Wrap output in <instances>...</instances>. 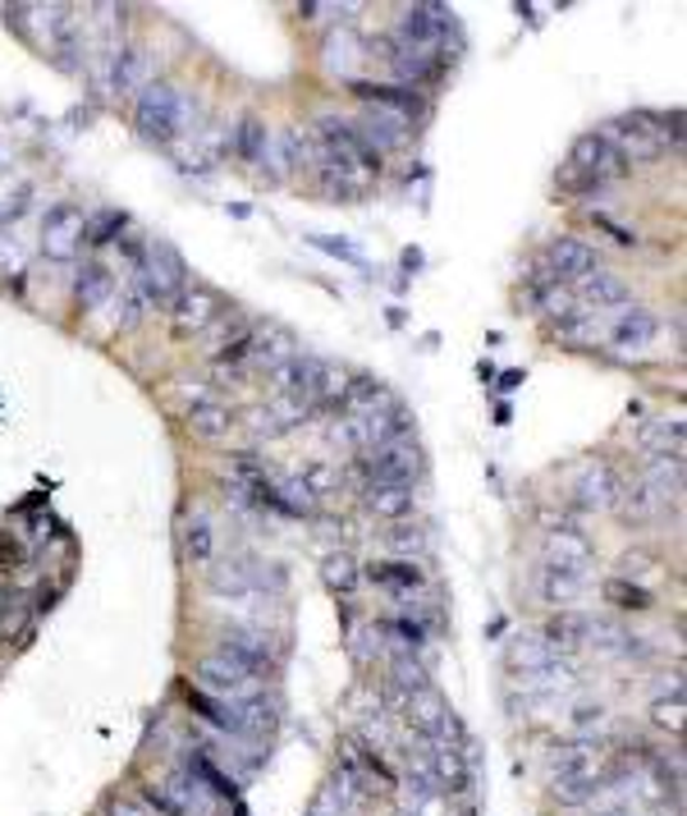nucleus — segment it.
<instances>
[{
  "label": "nucleus",
  "instance_id": "43",
  "mask_svg": "<svg viewBox=\"0 0 687 816\" xmlns=\"http://www.w3.org/2000/svg\"><path fill=\"white\" fill-rule=\"evenodd\" d=\"M651 716H655V724L660 730H683V689H674V697H660L655 707H651Z\"/></svg>",
  "mask_w": 687,
  "mask_h": 816
},
{
  "label": "nucleus",
  "instance_id": "30",
  "mask_svg": "<svg viewBox=\"0 0 687 816\" xmlns=\"http://www.w3.org/2000/svg\"><path fill=\"white\" fill-rule=\"evenodd\" d=\"M545 560L555 564H573V569H591V541L573 527H560V533L545 537Z\"/></svg>",
  "mask_w": 687,
  "mask_h": 816
},
{
  "label": "nucleus",
  "instance_id": "35",
  "mask_svg": "<svg viewBox=\"0 0 687 816\" xmlns=\"http://www.w3.org/2000/svg\"><path fill=\"white\" fill-rule=\"evenodd\" d=\"M211 587L220 592V597H253V573L248 569H238V564H220L211 573Z\"/></svg>",
  "mask_w": 687,
  "mask_h": 816
},
{
  "label": "nucleus",
  "instance_id": "49",
  "mask_svg": "<svg viewBox=\"0 0 687 816\" xmlns=\"http://www.w3.org/2000/svg\"><path fill=\"white\" fill-rule=\"evenodd\" d=\"M321 248H330V253H340L344 261H353V267H363V253L358 248H348V244H335V239H317Z\"/></svg>",
  "mask_w": 687,
  "mask_h": 816
},
{
  "label": "nucleus",
  "instance_id": "16",
  "mask_svg": "<svg viewBox=\"0 0 687 816\" xmlns=\"http://www.w3.org/2000/svg\"><path fill=\"white\" fill-rule=\"evenodd\" d=\"M587 587H591V573H587V569L555 564V560H545V564L537 569V583H531V592H537L545 606H573V601H582Z\"/></svg>",
  "mask_w": 687,
  "mask_h": 816
},
{
  "label": "nucleus",
  "instance_id": "4",
  "mask_svg": "<svg viewBox=\"0 0 687 816\" xmlns=\"http://www.w3.org/2000/svg\"><path fill=\"white\" fill-rule=\"evenodd\" d=\"M624 166L628 161L605 143V134H582L568 147V161L560 170V188L564 193H596V188L614 184L618 174H624Z\"/></svg>",
  "mask_w": 687,
  "mask_h": 816
},
{
  "label": "nucleus",
  "instance_id": "33",
  "mask_svg": "<svg viewBox=\"0 0 687 816\" xmlns=\"http://www.w3.org/2000/svg\"><path fill=\"white\" fill-rule=\"evenodd\" d=\"M74 294H78L83 307H101L110 294H115V276H110L106 267H97V261H93V267H83V271H78Z\"/></svg>",
  "mask_w": 687,
  "mask_h": 816
},
{
  "label": "nucleus",
  "instance_id": "11",
  "mask_svg": "<svg viewBox=\"0 0 687 816\" xmlns=\"http://www.w3.org/2000/svg\"><path fill=\"white\" fill-rule=\"evenodd\" d=\"M197 683H203L207 697H220V702H230V707H238L243 697L261 693V679L230 666L225 656H203V660H197Z\"/></svg>",
  "mask_w": 687,
  "mask_h": 816
},
{
  "label": "nucleus",
  "instance_id": "41",
  "mask_svg": "<svg viewBox=\"0 0 687 816\" xmlns=\"http://www.w3.org/2000/svg\"><path fill=\"white\" fill-rule=\"evenodd\" d=\"M422 546H427L422 527H390V533H385V550H390V556H413V550H422Z\"/></svg>",
  "mask_w": 687,
  "mask_h": 816
},
{
  "label": "nucleus",
  "instance_id": "8",
  "mask_svg": "<svg viewBox=\"0 0 687 816\" xmlns=\"http://www.w3.org/2000/svg\"><path fill=\"white\" fill-rule=\"evenodd\" d=\"M422 766H427V776L435 780L440 789V799H450V793H468L473 784V770H468V753L458 747V739H431L422 743Z\"/></svg>",
  "mask_w": 687,
  "mask_h": 816
},
{
  "label": "nucleus",
  "instance_id": "21",
  "mask_svg": "<svg viewBox=\"0 0 687 816\" xmlns=\"http://www.w3.org/2000/svg\"><path fill=\"white\" fill-rule=\"evenodd\" d=\"M578 299H582L587 313L601 317V313H610V307H628V284L614 271H591V276L578 280Z\"/></svg>",
  "mask_w": 687,
  "mask_h": 816
},
{
  "label": "nucleus",
  "instance_id": "24",
  "mask_svg": "<svg viewBox=\"0 0 687 816\" xmlns=\"http://www.w3.org/2000/svg\"><path fill=\"white\" fill-rule=\"evenodd\" d=\"M294 354H298L294 336H290V330H280V326H266V330H257V336L248 340V363H257L266 372H275L280 363H290Z\"/></svg>",
  "mask_w": 687,
  "mask_h": 816
},
{
  "label": "nucleus",
  "instance_id": "46",
  "mask_svg": "<svg viewBox=\"0 0 687 816\" xmlns=\"http://www.w3.org/2000/svg\"><path fill=\"white\" fill-rule=\"evenodd\" d=\"M115 230H124V216L120 211L97 216V226L87 220V244H110V234H115Z\"/></svg>",
  "mask_w": 687,
  "mask_h": 816
},
{
  "label": "nucleus",
  "instance_id": "6",
  "mask_svg": "<svg viewBox=\"0 0 687 816\" xmlns=\"http://www.w3.org/2000/svg\"><path fill=\"white\" fill-rule=\"evenodd\" d=\"M363 473L371 477V487H413V477L422 473V450L413 440H385V446L367 450Z\"/></svg>",
  "mask_w": 687,
  "mask_h": 816
},
{
  "label": "nucleus",
  "instance_id": "9",
  "mask_svg": "<svg viewBox=\"0 0 687 816\" xmlns=\"http://www.w3.org/2000/svg\"><path fill=\"white\" fill-rule=\"evenodd\" d=\"M298 400L307 409H330V404H344V390H348V372L330 358H312V354H298Z\"/></svg>",
  "mask_w": 687,
  "mask_h": 816
},
{
  "label": "nucleus",
  "instance_id": "45",
  "mask_svg": "<svg viewBox=\"0 0 687 816\" xmlns=\"http://www.w3.org/2000/svg\"><path fill=\"white\" fill-rule=\"evenodd\" d=\"M143 294H138V284H128V290H124V299H120V330H133V326H138L143 321Z\"/></svg>",
  "mask_w": 687,
  "mask_h": 816
},
{
  "label": "nucleus",
  "instance_id": "23",
  "mask_svg": "<svg viewBox=\"0 0 687 816\" xmlns=\"http://www.w3.org/2000/svg\"><path fill=\"white\" fill-rule=\"evenodd\" d=\"M353 93H358L363 101H371L376 110H394V115H422V97L413 93V87H390V83H353Z\"/></svg>",
  "mask_w": 687,
  "mask_h": 816
},
{
  "label": "nucleus",
  "instance_id": "19",
  "mask_svg": "<svg viewBox=\"0 0 687 816\" xmlns=\"http://www.w3.org/2000/svg\"><path fill=\"white\" fill-rule=\"evenodd\" d=\"M573 496H578L582 510H610L618 500V473L610 463H587V468L573 477Z\"/></svg>",
  "mask_w": 687,
  "mask_h": 816
},
{
  "label": "nucleus",
  "instance_id": "47",
  "mask_svg": "<svg viewBox=\"0 0 687 816\" xmlns=\"http://www.w3.org/2000/svg\"><path fill=\"white\" fill-rule=\"evenodd\" d=\"M106 816H151V807L138 793H115V799H106Z\"/></svg>",
  "mask_w": 687,
  "mask_h": 816
},
{
  "label": "nucleus",
  "instance_id": "29",
  "mask_svg": "<svg viewBox=\"0 0 687 816\" xmlns=\"http://www.w3.org/2000/svg\"><path fill=\"white\" fill-rule=\"evenodd\" d=\"M641 450L651 459H683V417H655L641 431Z\"/></svg>",
  "mask_w": 687,
  "mask_h": 816
},
{
  "label": "nucleus",
  "instance_id": "42",
  "mask_svg": "<svg viewBox=\"0 0 687 816\" xmlns=\"http://www.w3.org/2000/svg\"><path fill=\"white\" fill-rule=\"evenodd\" d=\"M326 583L335 592H353L358 587V564H353L348 556H330L326 560Z\"/></svg>",
  "mask_w": 687,
  "mask_h": 816
},
{
  "label": "nucleus",
  "instance_id": "26",
  "mask_svg": "<svg viewBox=\"0 0 687 816\" xmlns=\"http://www.w3.org/2000/svg\"><path fill=\"white\" fill-rule=\"evenodd\" d=\"M363 504H367V514L385 519V523H398V519H408L417 510V496H413V487H367Z\"/></svg>",
  "mask_w": 687,
  "mask_h": 816
},
{
  "label": "nucleus",
  "instance_id": "50",
  "mask_svg": "<svg viewBox=\"0 0 687 816\" xmlns=\"http://www.w3.org/2000/svg\"><path fill=\"white\" fill-rule=\"evenodd\" d=\"M500 381H504V386H500V390H514V386H518V381H523V372H504V377H500Z\"/></svg>",
  "mask_w": 687,
  "mask_h": 816
},
{
  "label": "nucleus",
  "instance_id": "15",
  "mask_svg": "<svg viewBox=\"0 0 687 816\" xmlns=\"http://www.w3.org/2000/svg\"><path fill=\"white\" fill-rule=\"evenodd\" d=\"M216 656H225L230 666L238 670H248L253 679H271L275 674V651L266 647V637L261 633H248V629H230V633H220V651Z\"/></svg>",
  "mask_w": 687,
  "mask_h": 816
},
{
  "label": "nucleus",
  "instance_id": "3",
  "mask_svg": "<svg viewBox=\"0 0 687 816\" xmlns=\"http://www.w3.org/2000/svg\"><path fill=\"white\" fill-rule=\"evenodd\" d=\"M128 257H133V267H138V294L143 303L151 307H170L174 299H180L188 290V267H184V257L174 253L170 244H161V239H151L147 248H133L128 244Z\"/></svg>",
  "mask_w": 687,
  "mask_h": 816
},
{
  "label": "nucleus",
  "instance_id": "17",
  "mask_svg": "<svg viewBox=\"0 0 687 816\" xmlns=\"http://www.w3.org/2000/svg\"><path fill=\"white\" fill-rule=\"evenodd\" d=\"M408 720H413V730H417V739L422 743H431V739H454V711L445 707V697L440 693H431V689H422V693H413L408 697Z\"/></svg>",
  "mask_w": 687,
  "mask_h": 816
},
{
  "label": "nucleus",
  "instance_id": "5",
  "mask_svg": "<svg viewBox=\"0 0 687 816\" xmlns=\"http://www.w3.org/2000/svg\"><path fill=\"white\" fill-rule=\"evenodd\" d=\"M450 28H454V14H450V10H440V5H413V10H404V19H398L394 47L417 51V56H440V51H445Z\"/></svg>",
  "mask_w": 687,
  "mask_h": 816
},
{
  "label": "nucleus",
  "instance_id": "1",
  "mask_svg": "<svg viewBox=\"0 0 687 816\" xmlns=\"http://www.w3.org/2000/svg\"><path fill=\"white\" fill-rule=\"evenodd\" d=\"M605 784V747L596 739H573L550 753V793L564 807L596 803V793Z\"/></svg>",
  "mask_w": 687,
  "mask_h": 816
},
{
  "label": "nucleus",
  "instance_id": "31",
  "mask_svg": "<svg viewBox=\"0 0 687 816\" xmlns=\"http://www.w3.org/2000/svg\"><path fill=\"white\" fill-rule=\"evenodd\" d=\"M230 427H234V413L225 404L207 400V404H193L188 409V431L197 440H220V436H230Z\"/></svg>",
  "mask_w": 687,
  "mask_h": 816
},
{
  "label": "nucleus",
  "instance_id": "20",
  "mask_svg": "<svg viewBox=\"0 0 687 816\" xmlns=\"http://www.w3.org/2000/svg\"><path fill=\"white\" fill-rule=\"evenodd\" d=\"M234 151H238V161H248L253 170H266L271 166L280 174V157H275V138H271V129H266L261 120H243L234 129Z\"/></svg>",
  "mask_w": 687,
  "mask_h": 816
},
{
  "label": "nucleus",
  "instance_id": "27",
  "mask_svg": "<svg viewBox=\"0 0 687 816\" xmlns=\"http://www.w3.org/2000/svg\"><path fill=\"white\" fill-rule=\"evenodd\" d=\"M518 683H523L527 697H560V689H568V683H573V666L555 656V660H545V666L518 674Z\"/></svg>",
  "mask_w": 687,
  "mask_h": 816
},
{
  "label": "nucleus",
  "instance_id": "37",
  "mask_svg": "<svg viewBox=\"0 0 687 816\" xmlns=\"http://www.w3.org/2000/svg\"><path fill=\"white\" fill-rule=\"evenodd\" d=\"M390 674H394V683H398V689H404L408 697H413V693H422V689H427V670H422V666H417V660H413L408 651H404V656H394V660H390Z\"/></svg>",
  "mask_w": 687,
  "mask_h": 816
},
{
  "label": "nucleus",
  "instance_id": "2",
  "mask_svg": "<svg viewBox=\"0 0 687 816\" xmlns=\"http://www.w3.org/2000/svg\"><path fill=\"white\" fill-rule=\"evenodd\" d=\"M193 120H197V106L174 83H147L143 93L133 97V124H138V134L147 143L170 147L174 138L193 134Z\"/></svg>",
  "mask_w": 687,
  "mask_h": 816
},
{
  "label": "nucleus",
  "instance_id": "10",
  "mask_svg": "<svg viewBox=\"0 0 687 816\" xmlns=\"http://www.w3.org/2000/svg\"><path fill=\"white\" fill-rule=\"evenodd\" d=\"M601 336L618 349V354L641 358V354H651V344L660 340V317L651 313V307H624V313L610 317V326L601 330Z\"/></svg>",
  "mask_w": 687,
  "mask_h": 816
},
{
  "label": "nucleus",
  "instance_id": "14",
  "mask_svg": "<svg viewBox=\"0 0 687 816\" xmlns=\"http://www.w3.org/2000/svg\"><path fill=\"white\" fill-rule=\"evenodd\" d=\"M545 276L550 280H560V284H578L582 276L591 271H601V257H596L591 244H582V239H573V234H560V239H550V248H545Z\"/></svg>",
  "mask_w": 687,
  "mask_h": 816
},
{
  "label": "nucleus",
  "instance_id": "28",
  "mask_svg": "<svg viewBox=\"0 0 687 816\" xmlns=\"http://www.w3.org/2000/svg\"><path fill=\"white\" fill-rule=\"evenodd\" d=\"M541 637L550 643V651H555V656L560 651H578V647L591 643V620H587V614H555Z\"/></svg>",
  "mask_w": 687,
  "mask_h": 816
},
{
  "label": "nucleus",
  "instance_id": "36",
  "mask_svg": "<svg viewBox=\"0 0 687 816\" xmlns=\"http://www.w3.org/2000/svg\"><path fill=\"white\" fill-rule=\"evenodd\" d=\"M188 770L211 789V799H234V780L220 776V766H216V762H207V757H197V753H193V757H188Z\"/></svg>",
  "mask_w": 687,
  "mask_h": 816
},
{
  "label": "nucleus",
  "instance_id": "32",
  "mask_svg": "<svg viewBox=\"0 0 687 816\" xmlns=\"http://www.w3.org/2000/svg\"><path fill=\"white\" fill-rule=\"evenodd\" d=\"M184 556L197 564V569H207L211 556H216V533H211V519L207 514H193L184 523Z\"/></svg>",
  "mask_w": 687,
  "mask_h": 816
},
{
  "label": "nucleus",
  "instance_id": "48",
  "mask_svg": "<svg viewBox=\"0 0 687 816\" xmlns=\"http://www.w3.org/2000/svg\"><path fill=\"white\" fill-rule=\"evenodd\" d=\"M601 724H605V707H601V702H582V707L573 711V730H578V734L601 730Z\"/></svg>",
  "mask_w": 687,
  "mask_h": 816
},
{
  "label": "nucleus",
  "instance_id": "38",
  "mask_svg": "<svg viewBox=\"0 0 687 816\" xmlns=\"http://www.w3.org/2000/svg\"><path fill=\"white\" fill-rule=\"evenodd\" d=\"M605 601H618V610H651V592L628 587L624 578H610L605 583Z\"/></svg>",
  "mask_w": 687,
  "mask_h": 816
},
{
  "label": "nucleus",
  "instance_id": "25",
  "mask_svg": "<svg viewBox=\"0 0 687 816\" xmlns=\"http://www.w3.org/2000/svg\"><path fill=\"white\" fill-rule=\"evenodd\" d=\"M371 583L385 587L390 597H413V592H422L427 573L413 560H381V564H371Z\"/></svg>",
  "mask_w": 687,
  "mask_h": 816
},
{
  "label": "nucleus",
  "instance_id": "44",
  "mask_svg": "<svg viewBox=\"0 0 687 816\" xmlns=\"http://www.w3.org/2000/svg\"><path fill=\"white\" fill-rule=\"evenodd\" d=\"M28 197H33V184H14L10 193H0V226H5V220L14 226V220L28 211Z\"/></svg>",
  "mask_w": 687,
  "mask_h": 816
},
{
  "label": "nucleus",
  "instance_id": "12",
  "mask_svg": "<svg viewBox=\"0 0 687 816\" xmlns=\"http://www.w3.org/2000/svg\"><path fill=\"white\" fill-rule=\"evenodd\" d=\"M97 78L106 87V97H138L143 87H147V51L115 47L110 56H101Z\"/></svg>",
  "mask_w": 687,
  "mask_h": 816
},
{
  "label": "nucleus",
  "instance_id": "39",
  "mask_svg": "<svg viewBox=\"0 0 687 816\" xmlns=\"http://www.w3.org/2000/svg\"><path fill=\"white\" fill-rule=\"evenodd\" d=\"M358 60H363V56H358V41H353V33L326 41V64H330V70H344V74H348Z\"/></svg>",
  "mask_w": 687,
  "mask_h": 816
},
{
  "label": "nucleus",
  "instance_id": "40",
  "mask_svg": "<svg viewBox=\"0 0 687 816\" xmlns=\"http://www.w3.org/2000/svg\"><path fill=\"white\" fill-rule=\"evenodd\" d=\"M381 629L394 633V637H398V647H404L408 656H413L417 647H427V629H422V624H413V620H404V614H394V620H385Z\"/></svg>",
  "mask_w": 687,
  "mask_h": 816
},
{
  "label": "nucleus",
  "instance_id": "18",
  "mask_svg": "<svg viewBox=\"0 0 687 816\" xmlns=\"http://www.w3.org/2000/svg\"><path fill=\"white\" fill-rule=\"evenodd\" d=\"M363 134V143L376 151V157L385 161V151H398V147H408V129H413V120H404V115H394V110H371V115L363 120V124H353Z\"/></svg>",
  "mask_w": 687,
  "mask_h": 816
},
{
  "label": "nucleus",
  "instance_id": "34",
  "mask_svg": "<svg viewBox=\"0 0 687 816\" xmlns=\"http://www.w3.org/2000/svg\"><path fill=\"white\" fill-rule=\"evenodd\" d=\"M188 702H193V711L203 716L207 724H216V730H230V734H238V716H234V707H230V702H220V697H207L203 689H193V693H188Z\"/></svg>",
  "mask_w": 687,
  "mask_h": 816
},
{
  "label": "nucleus",
  "instance_id": "22",
  "mask_svg": "<svg viewBox=\"0 0 687 816\" xmlns=\"http://www.w3.org/2000/svg\"><path fill=\"white\" fill-rule=\"evenodd\" d=\"M161 789L174 799V807H180L184 816H211V807H216V799H211V789L203 784L193 776L188 766H180V770H170V776L161 780Z\"/></svg>",
  "mask_w": 687,
  "mask_h": 816
},
{
  "label": "nucleus",
  "instance_id": "13",
  "mask_svg": "<svg viewBox=\"0 0 687 816\" xmlns=\"http://www.w3.org/2000/svg\"><path fill=\"white\" fill-rule=\"evenodd\" d=\"M220 317H225V303H220L207 284H188V290L170 303L174 336H203V330L216 326Z\"/></svg>",
  "mask_w": 687,
  "mask_h": 816
},
{
  "label": "nucleus",
  "instance_id": "7",
  "mask_svg": "<svg viewBox=\"0 0 687 816\" xmlns=\"http://www.w3.org/2000/svg\"><path fill=\"white\" fill-rule=\"evenodd\" d=\"M83 239H87V216L83 207L74 203H56L47 216H41V253H47L51 261H74L78 248H83Z\"/></svg>",
  "mask_w": 687,
  "mask_h": 816
}]
</instances>
